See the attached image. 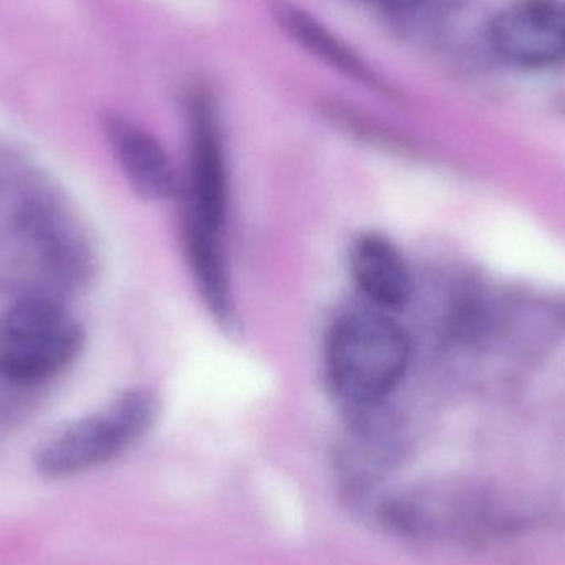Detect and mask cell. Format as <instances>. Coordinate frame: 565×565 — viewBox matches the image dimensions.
<instances>
[{"instance_id":"6da1fadb","label":"cell","mask_w":565,"mask_h":565,"mask_svg":"<svg viewBox=\"0 0 565 565\" xmlns=\"http://www.w3.org/2000/svg\"><path fill=\"white\" fill-rule=\"evenodd\" d=\"M411 339L387 312L351 311L329 332V384L351 412L384 404L411 362Z\"/></svg>"},{"instance_id":"7a4b0ae2","label":"cell","mask_w":565,"mask_h":565,"mask_svg":"<svg viewBox=\"0 0 565 565\" xmlns=\"http://www.w3.org/2000/svg\"><path fill=\"white\" fill-rule=\"evenodd\" d=\"M158 412L151 392H126L98 414L66 425L40 445L33 457L35 470L50 480H65L109 463L152 427Z\"/></svg>"},{"instance_id":"3957f363","label":"cell","mask_w":565,"mask_h":565,"mask_svg":"<svg viewBox=\"0 0 565 565\" xmlns=\"http://www.w3.org/2000/svg\"><path fill=\"white\" fill-rule=\"evenodd\" d=\"M85 344L82 324L52 299H19L0 316V375L40 384L73 364Z\"/></svg>"},{"instance_id":"277c9868","label":"cell","mask_w":565,"mask_h":565,"mask_svg":"<svg viewBox=\"0 0 565 565\" xmlns=\"http://www.w3.org/2000/svg\"><path fill=\"white\" fill-rule=\"evenodd\" d=\"M189 182L184 224L224 235L228 174L221 128L212 103L195 95L188 103Z\"/></svg>"},{"instance_id":"5b68a950","label":"cell","mask_w":565,"mask_h":565,"mask_svg":"<svg viewBox=\"0 0 565 565\" xmlns=\"http://www.w3.org/2000/svg\"><path fill=\"white\" fill-rule=\"evenodd\" d=\"M494 50L521 68H544L565 58V3L520 0L498 13L491 25Z\"/></svg>"},{"instance_id":"8992f818","label":"cell","mask_w":565,"mask_h":565,"mask_svg":"<svg viewBox=\"0 0 565 565\" xmlns=\"http://www.w3.org/2000/svg\"><path fill=\"white\" fill-rule=\"evenodd\" d=\"M20 231L52 277L68 286L89 280L93 255L85 235L56 202L30 199L19 214Z\"/></svg>"},{"instance_id":"52a82bcc","label":"cell","mask_w":565,"mask_h":565,"mask_svg":"<svg viewBox=\"0 0 565 565\" xmlns=\"http://www.w3.org/2000/svg\"><path fill=\"white\" fill-rule=\"evenodd\" d=\"M102 126L126 181L139 198L162 202L178 194L181 188L178 172L151 132L115 111L103 116Z\"/></svg>"},{"instance_id":"ba28073f","label":"cell","mask_w":565,"mask_h":565,"mask_svg":"<svg viewBox=\"0 0 565 565\" xmlns=\"http://www.w3.org/2000/svg\"><path fill=\"white\" fill-rule=\"evenodd\" d=\"M352 277L379 311L404 308L412 296L411 268L395 244L381 234H362L351 247Z\"/></svg>"},{"instance_id":"9c48e42d","label":"cell","mask_w":565,"mask_h":565,"mask_svg":"<svg viewBox=\"0 0 565 565\" xmlns=\"http://www.w3.org/2000/svg\"><path fill=\"white\" fill-rule=\"evenodd\" d=\"M271 10L281 29L321 62L372 88H385L377 75L308 10L288 0H275Z\"/></svg>"},{"instance_id":"30bf717a","label":"cell","mask_w":565,"mask_h":565,"mask_svg":"<svg viewBox=\"0 0 565 565\" xmlns=\"http://www.w3.org/2000/svg\"><path fill=\"white\" fill-rule=\"evenodd\" d=\"M379 2L385 3V6L397 7V9H408V7L418 6L424 0H379Z\"/></svg>"}]
</instances>
